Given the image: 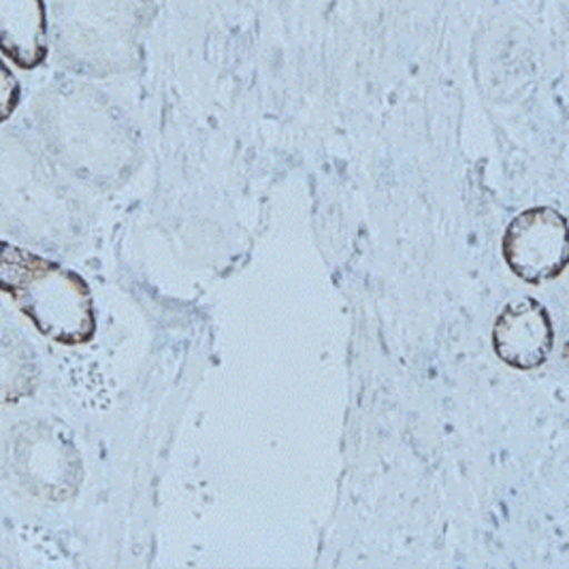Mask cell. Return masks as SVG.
I'll list each match as a JSON object with an SVG mask.
<instances>
[{
	"mask_svg": "<svg viewBox=\"0 0 569 569\" xmlns=\"http://www.w3.org/2000/svg\"><path fill=\"white\" fill-rule=\"evenodd\" d=\"M0 34L4 53L20 67H37L46 50L43 0H0Z\"/></svg>",
	"mask_w": 569,
	"mask_h": 569,
	"instance_id": "cell-5",
	"label": "cell"
},
{
	"mask_svg": "<svg viewBox=\"0 0 569 569\" xmlns=\"http://www.w3.org/2000/svg\"><path fill=\"white\" fill-rule=\"evenodd\" d=\"M62 13L60 22L62 39H78L83 41L86 34H90L88 43L99 46V56L107 52H127L129 41H132V32L137 30L134 16L139 13L134 7V0H62Z\"/></svg>",
	"mask_w": 569,
	"mask_h": 569,
	"instance_id": "cell-4",
	"label": "cell"
},
{
	"mask_svg": "<svg viewBox=\"0 0 569 569\" xmlns=\"http://www.w3.org/2000/svg\"><path fill=\"white\" fill-rule=\"evenodd\" d=\"M561 361L566 362L569 367V337L568 341L563 343V352H561Z\"/></svg>",
	"mask_w": 569,
	"mask_h": 569,
	"instance_id": "cell-7",
	"label": "cell"
},
{
	"mask_svg": "<svg viewBox=\"0 0 569 569\" xmlns=\"http://www.w3.org/2000/svg\"><path fill=\"white\" fill-rule=\"evenodd\" d=\"M495 357L510 369H540L555 348V325L550 311L533 297L510 301L492 325Z\"/></svg>",
	"mask_w": 569,
	"mask_h": 569,
	"instance_id": "cell-3",
	"label": "cell"
},
{
	"mask_svg": "<svg viewBox=\"0 0 569 569\" xmlns=\"http://www.w3.org/2000/svg\"><path fill=\"white\" fill-rule=\"evenodd\" d=\"M0 284L41 336L64 346H79L94 336L92 295L76 271L4 243Z\"/></svg>",
	"mask_w": 569,
	"mask_h": 569,
	"instance_id": "cell-1",
	"label": "cell"
},
{
	"mask_svg": "<svg viewBox=\"0 0 569 569\" xmlns=\"http://www.w3.org/2000/svg\"><path fill=\"white\" fill-rule=\"evenodd\" d=\"M2 83H4V94H2V116L7 118V116L11 113V107H13V101H11V88H16L18 83L13 81L11 73H9L7 69H2Z\"/></svg>",
	"mask_w": 569,
	"mask_h": 569,
	"instance_id": "cell-6",
	"label": "cell"
},
{
	"mask_svg": "<svg viewBox=\"0 0 569 569\" xmlns=\"http://www.w3.org/2000/svg\"><path fill=\"white\" fill-rule=\"evenodd\" d=\"M501 257L525 284L542 286L569 267V222L548 206L522 209L501 237Z\"/></svg>",
	"mask_w": 569,
	"mask_h": 569,
	"instance_id": "cell-2",
	"label": "cell"
}]
</instances>
